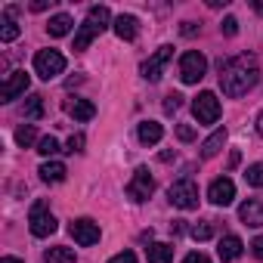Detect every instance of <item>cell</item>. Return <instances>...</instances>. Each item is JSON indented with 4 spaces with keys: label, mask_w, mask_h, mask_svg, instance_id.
Masks as SVG:
<instances>
[{
    "label": "cell",
    "mask_w": 263,
    "mask_h": 263,
    "mask_svg": "<svg viewBox=\"0 0 263 263\" xmlns=\"http://www.w3.org/2000/svg\"><path fill=\"white\" fill-rule=\"evenodd\" d=\"M44 260H47V263H74L78 257H74V251H71V248L56 245V248H47V251H44Z\"/></svg>",
    "instance_id": "obj_22"
},
{
    "label": "cell",
    "mask_w": 263,
    "mask_h": 263,
    "mask_svg": "<svg viewBox=\"0 0 263 263\" xmlns=\"http://www.w3.org/2000/svg\"><path fill=\"white\" fill-rule=\"evenodd\" d=\"M37 152H41L44 158H53V155L62 152V149H59V140H56V137H44V140L37 143Z\"/></svg>",
    "instance_id": "obj_26"
},
{
    "label": "cell",
    "mask_w": 263,
    "mask_h": 263,
    "mask_svg": "<svg viewBox=\"0 0 263 263\" xmlns=\"http://www.w3.org/2000/svg\"><path fill=\"white\" fill-rule=\"evenodd\" d=\"M251 254H254L257 260H263V235H257V238L251 241Z\"/></svg>",
    "instance_id": "obj_34"
},
{
    "label": "cell",
    "mask_w": 263,
    "mask_h": 263,
    "mask_svg": "<svg viewBox=\"0 0 263 263\" xmlns=\"http://www.w3.org/2000/svg\"><path fill=\"white\" fill-rule=\"evenodd\" d=\"M28 84H31V78H28L25 71H13V74L4 81V87H0V99H4V102L19 99V96L28 90Z\"/></svg>",
    "instance_id": "obj_12"
},
{
    "label": "cell",
    "mask_w": 263,
    "mask_h": 263,
    "mask_svg": "<svg viewBox=\"0 0 263 263\" xmlns=\"http://www.w3.org/2000/svg\"><path fill=\"white\" fill-rule=\"evenodd\" d=\"M180 102H183V96H180V93H171V96L164 99V111H177Z\"/></svg>",
    "instance_id": "obj_33"
},
{
    "label": "cell",
    "mask_w": 263,
    "mask_h": 263,
    "mask_svg": "<svg viewBox=\"0 0 263 263\" xmlns=\"http://www.w3.org/2000/svg\"><path fill=\"white\" fill-rule=\"evenodd\" d=\"M37 174H41V180H44V183H62L68 171H65V164H62V161H44Z\"/></svg>",
    "instance_id": "obj_20"
},
{
    "label": "cell",
    "mask_w": 263,
    "mask_h": 263,
    "mask_svg": "<svg viewBox=\"0 0 263 263\" xmlns=\"http://www.w3.org/2000/svg\"><path fill=\"white\" fill-rule=\"evenodd\" d=\"M84 134H71L68 137V146H65V152H84Z\"/></svg>",
    "instance_id": "obj_29"
},
{
    "label": "cell",
    "mask_w": 263,
    "mask_h": 263,
    "mask_svg": "<svg viewBox=\"0 0 263 263\" xmlns=\"http://www.w3.org/2000/svg\"><path fill=\"white\" fill-rule=\"evenodd\" d=\"M34 137H37V134H34V127H31V124H22V127L16 130V143H19L22 149H28V146L34 143Z\"/></svg>",
    "instance_id": "obj_25"
},
{
    "label": "cell",
    "mask_w": 263,
    "mask_h": 263,
    "mask_svg": "<svg viewBox=\"0 0 263 263\" xmlns=\"http://www.w3.org/2000/svg\"><path fill=\"white\" fill-rule=\"evenodd\" d=\"M108 263H137V254H134V251H121V254H115Z\"/></svg>",
    "instance_id": "obj_32"
},
{
    "label": "cell",
    "mask_w": 263,
    "mask_h": 263,
    "mask_svg": "<svg viewBox=\"0 0 263 263\" xmlns=\"http://www.w3.org/2000/svg\"><path fill=\"white\" fill-rule=\"evenodd\" d=\"M180 31H183L186 37H189V34H195V22H183V28H180Z\"/></svg>",
    "instance_id": "obj_36"
},
{
    "label": "cell",
    "mask_w": 263,
    "mask_h": 263,
    "mask_svg": "<svg viewBox=\"0 0 263 263\" xmlns=\"http://www.w3.org/2000/svg\"><path fill=\"white\" fill-rule=\"evenodd\" d=\"M220 28H223V34H226V37H232V34H238V19H235V16H226Z\"/></svg>",
    "instance_id": "obj_30"
},
{
    "label": "cell",
    "mask_w": 263,
    "mask_h": 263,
    "mask_svg": "<svg viewBox=\"0 0 263 263\" xmlns=\"http://www.w3.org/2000/svg\"><path fill=\"white\" fill-rule=\"evenodd\" d=\"M65 108H68V115H71L74 121H90V118L96 115V105H93L90 99H71Z\"/></svg>",
    "instance_id": "obj_19"
},
{
    "label": "cell",
    "mask_w": 263,
    "mask_h": 263,
    "mask_svg": "<svg viewBox=\"0 0 263 263\" xmlns=\"http://www.w3.org/2000/svg\"><path fill=\"white\" fill-rule=\"evenodd\" d=\"M192 115H195L198 124H217V118H220V99H217L211 90L198 93V96L192 99Z\"/></svg>",
    "instance_id": "obj_7"
},
{
    "label": "cell",
    "mask_w": 263,
    "mask_h": 263,
    "mask_svg": "<svg viewBox=\"0 0 263 263\" xmlns=\"http://www.w3.org/2000/svg\"><path fill=\"white\" fill-rule=\"evenodd\" d=\"M146 257H149V263H171V260H174V245H167V241H152V245L146 248Z\"/></svg>",
    "instance_id": "obj_18"
},
{
    "label": "cell",
    "mask_w": 263,
    "mask_h": 263,
    "mask_svg": "<svg viewBox=\"0 0 263 263\" xmlns=\"http://www.w3.org/2000/svg\"><path fill=\"white\" fill-rule=\"evenodd\" d=\"M0 263H22V260H19V257H4Z\"/></svg>",
    "instance_id": "obj_40"
},
{
    "label": "cell",
    "mask_w": 263,
    "mask_h": 263,
    "mask_svg": "<svg viewBox=\"0 0 263 263\" xmlns=\"http://www.w3.org/2000/svg\"><path fill=\"white\" fill-rule=\"evenodd\" d=\"M171 59H174V47H171V44H164V47H158V50L143 62L140 74H143L146 81H152V84H155V81L164 74V68H167V62H171Z\"/></svg>",
    "instance_id": "obj_8"
},
{
    "label": "cell",
    "mask_w": 263,
    "mask_h": 263,
    "mask_svg": "<svg viewBox=\"0 0 263 263\" xmlns=\"http://www.w3.org/2000/svg\"><path fill=\"white\" fill-rule=\"evenodd\" d=\"M245 180H248V186L263 189V164H251V167L245 171Z\"/></svg>",
    "instance_id": "obj_27"
},
{
    "label": "cell",
    "mask_w": 263,
    "mask_h": 263,
    "mask_svg": "<svg viewBox=\"0 0 263 263\" xmlns=\"http://www.w3.org/2000/svg\"><path fill=\"white\" fill-rule=\"evenodd\" d=\"M257 134H260V137H263V111H260V115H257Z\"/></svg>",
    "instance_id": "obj_39"
},
{
    "label": "cell",
    "mask_w": 263,
    "mask_h": 263,
    "mask_svg": "<svg viewBox=\"0 0 263 263\" xmlns=\"http://www.w3.org/2000/svg\"><path fill=\"white\" fill-rule=\"evenodd\" d=\"M16 37H19V25H16V19H13V16H4V19H0V41L10 44V41H16Z\"/></svg>",
    "instance_id": "obj_24"
},
{
    "label": "cell",
    "mask_w": 263,
    "mask_h": 263,
    "mask_svg": "<svg viewBox=\"0 0 263 263\" xmlns=\"http://www.w3.org/2000/svg\"><path fill=\"white\" fill-rule=\"evenodd\" d=\"M183 263H211V257L208 254H201V251H195V254H186V260Z\"/></svg>",
    "instance_id": "obj_35"
},
{
    "label": "cell",
    "mask_w": 263,
    "mask_h": 263,
    "mask_svg": "<svg viewBox=\"0 0 263 263\" xmlns=\"http://www.w3.org/2000/svg\"><path fill=\"white\" fill-rule=\"evenodd\" d=\"M137 137H140L143 146H155V143H161V137H164V127H161L158 121H143L140 130H137Z\"/></svg>",
    "instance_id": "obj_16"
},
{
    "label": "cell",
    "mask_w": 263,
    "mask_h": 263,
    "mask_svg": "<svg viewBox=\"0 0 263 263\" xmlns=\"http://www.w3.org/2000/svg\"><path fill=\"white\" fill-rule=\"evenodd\" d=\"M28 229H31V235H34V238H47V235H53V232L59 229V223H56V217L50 214V204H47L44 198L31 204V214H28Z\"/></svg>",
    "instance_id": "obj_3"
},
{
    "label": "cell",
    "mask_w": 263,
    "mask_h": 263,
    "mask_svg": "<svg viewBox=\"0 0 263 263\" xmlns=\"http://www.w3.org/2000/svg\"><path fill=\"white\" fill-rule=\"evenodd\" d=\"M108 22H111V13H108V7H90V13H87V19L81 22V28H78V34H74V50H87L105 28H108Z\"/></svg>",
    "instance_id": "obj_2"
},
{
    "label": "cell",
    "mask_w": 263,
    "mask_h": 263,
    "mask_svg": "<svg viewBox=\"0 0 263 263\" xmlns=\"http://www.w3.org/2000/svg\"><path fill=\"white\" fill-rule=\"evenodd\" d=\"M208 198H211V204H217V208H229V204L235 201V183H232L229 177H217V180L211 183V189H208Z\"/></svg>",
    "instance_id": "obj_11"
},
{
    "label": "cell",
    "mask_w": 263,
    "mask_h": 263,
    "mask_svg": "<svg viewBox=\"0 0 263 263\" xmlns=\"http://www.w3.org/2000/svg\"><path fill=\"white\" fill-rule=\"evenodd\" d=\"M257 81H260V65H257V59L248 56V53L232 56L229 62L220 65V90H223V96H229V99L245 96Z\"/></svg>",
    "instance_id": "obj_1"
},
{
    "label": "cell",
    "mask_w": 263,
    "mask_h": 263,
    "mask_svg": "<svg viewBox=\"0 0 263 263\" xmlns=\"http://www.w3.org/2000/svg\"><path fill=\"white\" fill-rule=\"evenodd\" d=\"M223 146H226V130L220 127V130H214V134L201 143V158H214Z\"/></svg>",
    "instance_id": "obj_21"
},
{
    "label": "cell",
    "mask_w": 263,
    "mask_h": 263,
    "mask_svg": "<svg viewBox=\"0 0 263 263\" xmlns=\"http://www.w3.org/2000/svg\"><path fill=\"white\" fill-rule=\"evenodd\" d=\"M204 71H208V59H204V53H198V50H186V53L180 56V81H183V84H198V81L204 78Z\"/></svg>",
    "instance_id": "obj_6"
},
{
    "label": "cell",
    "mask_w": 263,
    "mask_h": 263,
    "mask_svg": "<svg viewBox=\"0 0 263 263\" xmlns=\"http://www.w3.org/2000/svg\"><path fill=\"white\" fill-rule=\"evenodd\" d=\"M68 232H71V238L78 241V245H84V248H90V245H96L99 241V223H93L90 217H81V220H74L71 226H68Z\"/></svg>",
    "instance_id": "obj_10"
},
{
    "label": "cell",
    "mask_w": 263,
    "mask_h": 263,
    "mask_svg": "<svg viewBox=\"0 0 263 263\" xmlns=\"http://www.w3.org/2000/svg\"><path fill=\"white\" fill-rule=\"evenodd\" d=\"M241 251H245V245H241V238H238V235H223V238H220V245H217V254H220V260H223V263L238 260V257H241Z\"/></svg>",
    "instance_id": "obj_15"
},
{
    "label": "cell",
    "mask_w": 263,
    "mask_h": 263,
    "mask_svg": "<svg viewBox=\"0 0 263 263\" xmlns=\"http://www.w3.org/2000/svg\"><path fill=\"white\" fill-rule=\"evenodd\" d=\"M22 115H25L28 121H37V118L44 115V96H37V93H31V96L25 99V105H22Z\"/></svg>",
    "instance_id": "obj_23"
},
{
    "label": "cell",
    "mask_w": 263,
    "mask_h": 263,
    "mask_svg": "<svg viewBox=\"0 0 263 263\" xmlns=\"http://www.w3.org/2000/svg\"><path fill=\"white\" fill-rule=\"evenodd\" d=\"M152 192H155V180H152L149 167H137L134 171V180L127 183V198L146 201V198H152Z\"/></svg>",
    "instance_id": "obj_9"
},
{
    "label": "cell",
    "mask_w": 263,
    "mask_h": 263,
    "mask_svg": "<svg viewBox=\"0 0 263 263\" xmlns=\"http://www.w3.org/2000/svg\"><path fill=\"white\" fill-rule=\"evenodd\" d=\"M171 232H174V235H180V232H183V223H180V220H174V223H171Z\"/></svg>",
    "instance_id": "obj_38"
},
{
    "label": "cell",
    "mask_w": 263,
    "mask_h": 263,
    "mask_svg": "<svg viewBox=\"0 0 263 263\" xmlns=\"http://www.w3.org/2000/svg\"><path fill=\"white\" fill-rule=\"evenodd\" d=\"M31 10H34V13H44V10H47V0H34Z\"/></svg>",
    "instance_id": "obj_37"
},
{
    "label": "cell",
    "mask_w": 263,
    "mask_h": 263,
    "mask_svg": "<svg viewBox=\"0 0 263 263\" xmlns=\"http://www.w3.org/2000/svg\"><path fill=\"white\" fill-rule=\"evenodd\" d=\"M238 220H241L245 226H263V201L248 198V201L238 208Z\"/></svg>",
    "instance_id": "obj_14"
},
{
    "label": "cell",
    "mask_w": 263,
    "mask_h": 263,
    "mask_svg": "<svg viewBox=\"0 0 263 263\" xmlns=\"http://www.w3.org/2000/svg\"><path fill=\"white\" fill-rule=\"evenodd\" d=\"M177 137H180L183 143H192V140H195V127H189V124H180V127H177Z\"/></svg>",
    "instance_id": "obj_31"
},
{
    "label": "cell",
    "mask_w": 263,
    "mask_h": 263,
    "mask_svg": "<svg viewBox=\"0 0 263 263\" xmlns=\"http://www.w3.org/2000/svg\"><path fill=\"white\" fill-rule=\"evenodd\" d=\"M71 28H74V19H71L68 13H56V16L47 22V31H50V37H65Z\"/></svg>",
    "instance_id": "obj_17"
},
{
    "label": "cell",
    "mask_w": 263,
    "mask_h": 263,
    "mask_svg": "<svg viewBox=\"0 0 263 263\" xmlns=\"http://www.w3.org/2000/svg\"><path fill=\"white\" fill-rule=\"evenodd\" d=\"M34 71L44 78V81H53L65 71V56L59 50H37L34 53Z\"/></svg>",
    "instance_id": "obj_5"
},
{
    "label": "cell",
    "mask_w": 263,
    "mask_h": 263,
    "mask_svg": "<svg viewBox=\"0 0 263 263\" xmlns=\"http://www.w3.org/2000/svg\"><path fill=\"white\" fill-rule=\"evenodd\" d=\"M167 198H171V204L180 208V211H195V208H198V186H195L189 177H183V180H177V183L167 189Z\"/></svg>",
    "instance_id": "obj_4"
},
{
    "label": "cell",
    "mask_w": 263,
    "mask_h": 263,
    "mask_svg": "<svg viewBox=\"0 0 263 263\" xmlns=\"http://www.w3.org/2000/svg\"><path fill=\"white\" fill-rule=\"evenodd\" d=\"M189 235H192L195 241H208V238L214 235V226H211V223H195V226L189 229Z\"/></svg>",
    "instance_id": "obj_28"
},
{
    "label": "cell",
    "mask_w": 263,
    "mask_h": 263,
    "mask_svg": "<svg viewBox=\"0 0 263 263\" xmlns=\"http://www.w3.org/2000/svg\"><path fill=\"white\" fill-rule=\"evenodd\" d=\"M111 28H115V34H118L121 41H137V34H140V19L130 16V13H121Z\"/></svg>",
    "instance_id": "obj_13"
}]
</instances>
